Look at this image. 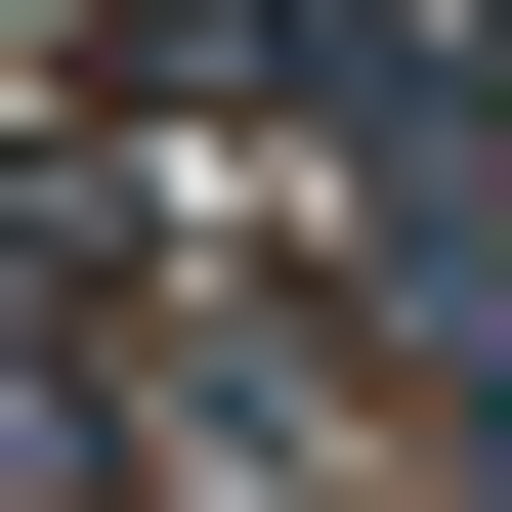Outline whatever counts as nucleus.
Wrapping results in <instances>:
<instances>
[{
  "label": "nucleus",
  "mask_w": 512,
  "mask_h": 512,
  "mask_svg": "<svg viewBox=\"0 0 512 512\" xmlns=\"http://www.w3.org/2000/svg\"><path fill=\"white\" fill-rule=\"evenodd\" d=\"M0 512H43V342H0Z\"/></svg>",
  "instance_id": "obj_1"
}]
</instances>
